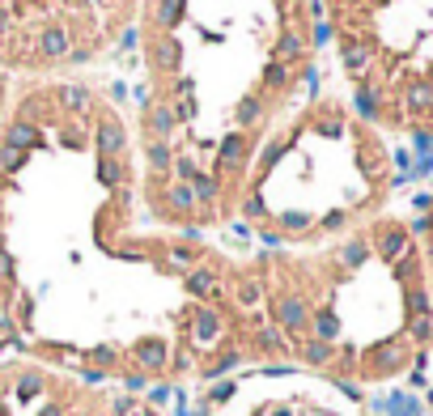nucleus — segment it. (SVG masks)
<instances>
[{
  "label": "nucleus",
  "mask_w": 433,
  "mask_h": 416,
  "mask_svg": "<svg viewBox=\"0 0 433 416\" xmlns=\"http://www.w3.org/2000/svg\"><path fill=\"white\" fill-rule=\"evenodd\" d=\"M276 319H280V327H285V331H306V319H310V314H306V302L302 298H280L276 302Z\"/></svg>",
  "instance_id": "nucleus-1"
},
{
  "label": "nucleus",
  "mask_w": 433,
  "mask_h": 416,
  "mask_svg": "<svg viewBox=\"0 0 433 416\" xmlns=\"http://www.w3.org/2000/svg\"><path fill=\"white\" fill-rule=\"evenodd\" d=\"M132 353H136V361L145 365V370H162V365H166V344H162V340H140Z\"/></svg>",
  "instance_id": "nucleus-2"
},
{
  "label": "nucleus",
  "mask_w": 433,
  "mask_h": 416,
  "mask_svg": "<svg viewBox=\"0 0 433 416\" xmlns=\"http://www.w3.org/2000/svg\"><path fill=\"white\" fill-rule=\"evenodd\" d=\"M119 149H123V128L115 124V119H107V124L98 128V153L111 157V153H119Z\"/></svg>",
  "instance_id": "nucleus-3"
},
{
  "label": "nucleus",
  "mask_w": 433,
  "mask_h": 416,
  "mask_svg": "<svg viewBox=\"0 0 433 416\" xmlns=\"http://www.w3.org/2000/svg\"><path fill=\"white\" fill-rule=\"evenodd\" d=\"M217 336H221V319L213 310H200L196 314V340H200V344H209V340H217Z\"/></svg>",
  "instance_id": "nucleus-4"
},
{
  "label": "nucleus",
  "mask_w": 433,
  "mask_h": 416,
  "mask_svg": "<svg viewBox=\"0 0 433 416\" xmlns=\"http://www.w3.org/2000/svg\"><path fill=\"white\" fill-rule=\"evenodd\" d=\"M39 47H43V56H64V52H68V34H64L60 26H51V30H43Z\"/></svg>",
  "instance_id": "nucleus-5"
},
{
  "label": "nucleus",
  "mask_w": 433,
  "mask_h": 416,
  "mask_svg": "<svg viewBox=\"0 0 433 416\" xmlns=\"http://www.w3.org/2000/svg\"><path fill=\"white\" fill-rule=\"evenodd\" d=\"M242 153H246V140H242V136H229V140L221 144V166H225V170H229V166H238Z\"/></svg>",
  "instance_id": "nucleus-6"
},
{
  "label": "nucleus",
  "mask_w": 433,
  "mask_h": 416,
  "mask_svg": "<svg viewBox=\"0 0 433 416\" xmlns=\"http://www.w3.org/2000/svg\"><path fill=\"white\" fill-rule=\"evenodd\" d=\"M403 251H408L403 230H387V234H382V255H387V259H399Z\"/></svg>",
  "instance_id": "nucleus-7"
},
{
  "label": "nucleus",
  "mask_w": 433,
  "mask_h": 416,
  "mask_svg": "<svg viewBox=\"0 0 433 416\" xmlns=\"http://www.w3.org/2000/svg\"><path fill=\"white\" fill-rule=\"evenodd\" d=\"M315 331H319V340H323V344H327V340H336V331H340L336 314H331V310H319V314H315Z\"/></svg>",
  "instance_id": "nucleus-8"
},
{
  "label": "nucleus",
  "mask_w": 433,
  "mask_h": 416,
  "mask_svg": "<svg viewBox=\"0 0 433 416\" xmlns=\"http://www.w3.org/2000/svg\"><path fill=\"white\" fill-rule=\"evenodd\" d=\"M302 357L310 365H327L331 361V344H323V340H310V344H302Z\"/></svg>",
  "instance_id": "nucleus-9"
},
{
  "label": "nucleus",
  "mask_w": 433,
  "mask_h": 416,
  "mask_svg": "<svg viewBox=\"0 0 433 416\" xmlns=\"http://www.w3.org/2000/svg\"><path fill=\"white\" fill-rule=\"evenodd\" d=\"M60 102H64V107H76V111H81V107H89V94H85L81 85H60Z\"/></svg>",
  "instance_id": "nucleus-10"
},
{
  "label": "nucleus",
  "mask_w": 433,
  "mask_h": 416,
  "mask_svg": "<svg viewBox=\"0 0 433 416\" xmlns=\"http://www.w3.org/2000/svg\"><path fill=\"white\" fill-rule=\"evenodd\" d=\"M302 56V39L297 34H280V43H276V60H297Z\"/></svg>",
  "instance_id": "nucleus-11"
},
{
  "label": "nucleus",
  "mask_w": 433,
  "mask_h": 416,
  "mask_svg": "<svg viewBox=\"0 0 433 416\" xmlns=\"http://www.w3.org/2000/svg\"><path fill=\"white\" fill-rule=\"evenodd\" d=\"M149 128H153V132H170V128H174V111H170V107H153V111H149Z\"/></svg>",
  "instance_id": "nucleus-12"
},
{
  "label": "nucleus",
  "mask_w": 433,
  "mask_h": 416,
  "mask_svg": "<svg viewBox=\"0 0 433 416\" xmlns=\"http://www.w3.org/2000/svg\"><path fill=\"white\" fill-rule=\"evenodd\" d=\"M9 144H13V149L34 144V128H30V124H13V128H9Z\"/></svg>",
  "instance_id": "nucleus-13"
},
{
  "label": "nucleus",
  "mask_w": 433,
  "mask_h": 416,
  "mask_svg": "<svg viewBox=\"0 0 433 416\" xmlns=\"http://www.w3.org/2000/svg\"><path fill=\"white\" fill-rule=\"evenodd\" d=\"M191 200H196V195H191V183H174V187H170V204H174L178 212L191 208Z\"/></svg>",
  "instance_id": "nucleus-14"
},
{
  "label": "nucleus",
  "mask_w": 433,
  "mask_h": 416,
  "mask_svg": "<svg viewBox=\"0 0 433 416\" xmlns=\"http://www.w3.org/2000/svg\"><path fill=\"white\" fill-rule=\"evenodd\" d=\"M187 289L200 293V298H209V293H213V272H191L187 276Z\"/></svg>",
  "instance_id": "nucleus-15"
},
{
  "label": "nucleus",
  "mask_w": 433,
  "mask_h": 416,
  "mask_svg": "<svg viewBox=\"0 0 433 416\" xmlns=\"http://www.w3.org/2000/svg\"><path fill=\"white\" fill-rule=\"evenodd\" d=\"M260 119V98H242L238 102V124H255Z\"/></svg>",
  "instance_id": "nucleus-16"
},
{
  "label": "nucleus",
  "mask_w": 433,
  "mask_h": 416,
  "mask_svg": "<svg viewBox=\"0 0 433 416\" xmlns=\"http://www.w3.org/2000/svg\"><path fill=\"white\" fill-rule=\"evenodd\" d=\"M21 162H25V153L13 149V144H5V149H0V170H17Z\"/></svg>",
  "instance_id": "nucleus-17"
},
{
  "label": "nucleus",
  "mask_w": 433,
  "mask_h": 416,
  "mask_svg": "<svg viewBox=\"0 0 433 416\" xmlns=\"http://www.w3.org/2000/svg\"><path fill=\"white\" fill-rule=\"evenodd\" d=\"M178 9H183V0H162L158 5V21L166 26V21H178Z\"/></svg>",
  "instance_id": "nucleus-18"
},
{
  "label": "nucleus",
  "mask_w": 433,
  "mask_h": 416,
  "mask_svg": "<svg viewBox=\"0 0 433 416\" xmlns=\"http://www.w3.org/2000/svg\"><path fill=\"white\" fill-rule=\"evenodd\" d=\"M149 162L158 166V170H166V166H170V149H166L162 140H158V144H149Z\"/></svg>",
  "instance_id": "nucleus-19"
},
{
  "label": "nucleus",
  "mask_w": 433,
  "mask_h": 416,
  "mask_svg": "<svg viewBox=\"0 0 433 416\" xmlns=\"http://www.w3.org/2000/svg\"><path fill=\"white\" fill-rule=\"evenodd\" d=\"M238 302H242V306H255V302H260V285H255V281H242V285H238Z\"/></svg>",
  "instance_id": "nucleus-20"
},
{
  "label": "nucleus",
  "mask_w": 433,
  "mask_h": 416,
  "mask_svg": "<svg viewBox=\"0 0 433 416\" xmlns=\"http://www.w3.org/2000/svg\"><path fill=\"white\" fill-rule=\"evenodd\" d=\"M17 391H21L25 399H30V395H39V391H43V378H39V374H25V378L17 382Z\"/></svg>",
  "instance_id": "nucleus-21"
},
{
  "label": "nucleus",
  "mask_w": 433,
  "mask_h": 416,
  "mask_svg": "<svg viewBox=\"0 0 433 416\" xmlns=\"http://www.w3.org/2000/svg\"><path fill=\"white\" fill-rule=\"evenodd\" d=\"M260 349H272V353L285 349V344H280V331H276V327H264V331H260Z\"/></svg>",
  "instance_id": "nucleus-22"
},
{
  "label": "nucleus",
  "mask_w": 433,
  "mask_h": 416,
  "mask_svg": "<svg viewBox=\"0 0 433 416\" xmlns=\"http://www.w3.org/2000/svg\"><path fill=\"white\" fill-rule=\"evenodd\" d=\"M98 175H102V183H107V187H115V183H119V166H115V162H102Z\"/></svg>",
  "instance_id": "nucleus-23"
},
{
  "label": "nucleus",
  "mask_w": 433,
  "mask_h": 416,
  "mask_svg": "<svg viewBox=\"0 0 433 416\" xmlns=\"http://www.w3.org/2000/svg\"><path fill=\"white\" fill-rule=\"evenodd\" d=\"M158 64H162V68H174V64H178V47H174V43H166V47H162Z\"/></svg>",
  "instance_id": "nucleus-24"
},
{
  "label": "nucleus",
  "mask_w": 433,
  "mask_h": 416,
  "mask_svg": "<svg viewBox=\"0 0 433 416\" xmlns=\"http://www.w3.org/2000/svg\"><path fill=\"white\" fill-rule=\"evenodd\" d=\"M229 365H238V353H225V357H221L217 365H209V370H204V374H209V378H213V374H221V370H229Z\"/></svg>",
  "instance_id": "nucleus-25"
},
{
  "label": "nucleus",
  "mask_w": 433,
  "mask_h": 416,
  "mask_svg": "<svg viewBox=\"0 0 433 416\" xmlns=\"http://www.w3.org/2000/svg\"><path fill=\"white\" fill-rule=\"evenodd\" d=\"M344 259H348V263H361V259H366V247H361V242H352V247L344 251Z\"/></svg>",
  "instance_id": "nucleus-26"
},
{
  "label": "nucleus",
  "mask_w": 433,
  "mask_h": 416,
  "mask_svg": "<svg viewBox=\"0 0 433 416\" xmlns=\"http://www.w3.org/2000/svg\"><path fill=\"white\" fill-rule=\"evenodd\" d=\"M0 281H13V259L0 251Z\"/></svg>",
  "instance_id": "nucleus-27"
},
{
  "label": "nucleus",
  "mask_w": 433,
  "mask_h": 416,
  "mask_svg": "<svg viewBox=\"0 0 433 416\" xmlns=\"http://www.w3.org/2000/svg\"><path fill=\"white\" fill-rule=\"evenodd\" d=\"M229 395H234V382H217L213 386V399H229Z\"/></svg>",
  "instance_id": "nucleus-28"
},
{
  "label": "nucleus",
  "mask_w": 433,
  "mask_h": 416,
  "mask_svg": "<svg viewBox=\"0 0 433 416\" xmlns=\"http://www.w3.org/2000/svg\"><path fill=\"white\" fill-rule=\"evenodd\" d=\"M149 399H153V404H166V399H170V386H153Z\"/></svg>",
  "instance_id": "nucleus-29"
},
{
  "label": "nucleus",
  "mask_w": 433,
  "mask_h": 416,
  "mask_svg": "<svg viewBox=\"0 0 433 416\" xmlns=\"http://www.w3.org/2000/svg\"><path fill=\"white\" fill-rule=\"evenodd\" d=\"M264 77H268V81H272V85H280V81H285V68H280V64H272V68H268V72H264Z\"/></svg>",
  "instance_id": "nucleus-30"
},
{
  "label": "nucleus",
  "mask_w": 433,
  "mask_h": 416,
  "mask_svg": "<svg viewBox=\"0 0 433 416\" xmlns=\"http://www.w3.org/2000/svg\"><path fill=\"white\" fill-rule=\"evenodd\" d=\"M94 361L107 365V361H115V353H111V349H94Z\"/></svg>",
  "instance_id": "nucleus-31"
},
{
  "label": "nucleus",
  "mask_w": 433,
  "mask_h": 416,
  "mask_svg": "<svg viewBox=\"0 0 433 416\" xmlns=\"http://www.w3.org/2000/svg\"><path fill=\"white\" fill-rule=\"evenodd\" d=\"M145 386V374H127V391H140Z\"/></svg>",
  "instance_id": "nucleus-32"
},
{
  "label": "nucleus",
  "mask_w": 433,
  "mask_h": 416,
  "mask_svg": "<svg viewBox=\"0 0 433 416\" xmlns=\"http://www.w3.org/2000/svg\"><path fill=\"white\" fill-rule=\"evenodd\" d=\"M43 416H60V408H47V412H43Z\"/></svg>",
  "instance_id": "nucleus-33"
},
{
  "label": "nucleus",
  "mask_w": 433,
  "mask_h": 416,
  "mask_svg": "<svg viewBox=\"0 0 433 416\" xmlns=\"http://www.w3.org/2000/svg\"><path fill=\"white\" fill-rule=\"evenodd\" d=\"M5 331H9V323H5V319H0V336H5Z\"/></svg>",
  "instance_id": "nucleus-34"
}]
</instances>
